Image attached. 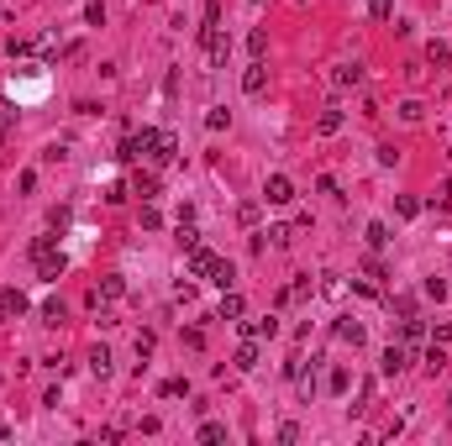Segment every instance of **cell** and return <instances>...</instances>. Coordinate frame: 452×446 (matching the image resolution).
<instances>
[{
    "mask_svg": "<svg viewBox=\"0 0 452 446\" xmlns=\"http://www.w3.org/2000/svg\"><path fill=\"white\" fill-rule=\"evenodd\" d=\"M32 263H37V279H48V283L69 268V258L58 252V242H53V236H37V242H32Z\"/></svg>",
    "mask_w": 452,
    "mask_h": 446,
    "instance_id": "1",
    "label": "cell"
},
{
    "mask_svg": "<svg viewBox=\"0 0 452 446\" xmlns=\"http://www.w3.org/2000/svg\"><path fill=\"white\" fill-rule=\"evenodd\" d=\"M200 42H205V53H211V63H216V69H226V53H232V37H226L221 26H200Z\"/></svg>",
    "mask_w": 452,
    "mask_h": 446,
    "instance_id": "2",
    "label": "cell"
},
{
    "mask_svg": "<svg viewBox=\"0 0 452 446\" xmlns=\"http://www.w3.org/2000/svg\"><path fill=\"white\" fill-rule=\"evenodd\" d=\"M263 200H268V205H289V200H295V184H289L284 174H274L268 184H263Z\"/></svg>",
    "mask_w": 452,
    "mask_h": 446,
    "instance_id": "3",
    "label": "cell"
},
{
    "mask_svg": "<svg viewBox=\"0 0 452 446\" xmlns=\"http://www.w3.org/2000/svg\"><path fill=\"white\" fill-rule=\"evenodd\" d=\"M332 84L337 90H357V84H363V63H342V69L332 74Z\"/></svg>",
    "mask_w": 452,
    "mask_h": 446,
    "instance_id": "4",
    "label": "cell"
},
{
    "mask_svg": "<svg viewBox=\"0 0 452 446\" xmlns=\"http://www.w3.org/2000/svg\"><path fill=\"white\" fill-rule=\"evenodd\" d=\"M263 84H268V63L258 58L248 74H242V90H248V94H263Z\"/></svg>",
    "mask_w": 452,
    "mask_h": 446,
    "instance_id": "5",
    "label": "cell"
},
{
    "mask_svg": "<svg viewBox=\"0 0 452 446\" xmlns=\"http://www.w3.org/2000/svg\"><path fill=\"white\" fill-rule=\"evenodd\" d=\"M316 131H321V137H337V131H342V110H337V106H326L321 116H316Z\"/></svg>",
    "mask_w": 452,
    "mask_h": 446,
    "instance_id": "6",
    "label": "cell"
},
{
    "mask_svg": "<svg viewBox=\"0 0 452 446\" xmlns=\"http://www.w3.org/2000/svg\"><path fill=\"white\" fill-rule=\"evenodd\" d=\"M379 367H384V373H389V378H394V373H405V367H410V352H405V347H389Z\"/></svg>",
    "mask_w": 452,
    "mask_h": 446,
    "instance_id": "7",
    "label": "cell"
},
{
    "mask_svg": "<svg viewBox=\"0 0 452 446\" xmlns=\"http://www.w3.org/2000/svg\"><path fill=\"white\" fill-rule=\"evenodd\" d=\"M232 363H237L242 373H252V367H258V341L248 336V341H242V347H237V357H232Z\"/></svg>",
    "mask_w": 452,
    "mask_h": 446,
    "instance_id": "8",
    "label": "cell"
},
{
    "mask_svg": "<svg viewBox=\"0 0 452 446\" xmlns=\"http://www.w3.org/2000/svg\"><path fill=\"white\" fill-rule=\"evenodd\" d=\"M421 363H426V373H442V367H447V347H442V341H431Z\"/></svg>",
    "mask_w": 452,
    "mask_h": 446,
    "instance_id": "9",
    "label": "cell"
},
{
    "mask_svg": "<svg viewBox=\"0 0 452 446\" xmlns=\"http://www.w3.org/2000/svg\"><path fill=\"white\" fill-rule=\"evenodd\" d=\"M211 263H216V252H205V247H190V273L200 279V273H211Z\"/></svg>",
    "mask_w": 452,
    "mask_h": 446,
    "instance_id": "10",
    "label": "cell"
},
{
    "mask_svg": "<svg viewBox=\"0 0 452 446\" xmlns=\"http://www.w3.org/2000/svg\"><path fill=\"white\" fill-rule=\"evenodd\" d=\"M242 331H248V336H274V331H279V315H258V320H248Z\"/></svg>",
    "mask_w": 452,
    "mask_h": 446,
    "instance_id": "11",
    "label": "cell"
},
{
    "mask_svg": "<svg viewBox=\"0 0 452 446\" xmlns=\"http://www.w3.org/2000/svg\"><path fill=\"white\" fill-rule=\"evenodd\" d=\"M0 305H6V315H22V310H26V294H22V289H6V294H0Z\"/></svg>",
    "mask_w": 452,
    "mask_h": 446,
    "instance_id": "12",
    "label": "cell"
},
{
    "mask_svg": "<svg viewBox=\"0 0 452 446\" xmlns=\"http://www.w3.org/2000/svg\"><path fill=\"white\" fill-rule=\"evenodd\" d=\"M174 153H179V142L168 137V131H158V147H153V158H158V163H168Z\"/></svg>",
    "mask_w": 452,
    "mask_h": 446,
    "instance_id": "13",
    "label": "cell"
},
{
    "mask_svg": "<svg viewBox=\"0 0 452 446\" xmlns=\"http://www.w3.org/2000/svg\"><path fill=\"white\" fill-rule=\"evenodd\" d=\"M337 336H342L347 347H363V326H357V320H342V326H337Z\"/></svg>",
    "mask_w": 452,
    "mask_h": 446,
    "instance_id": "14",
    "label": "cell"
},
{
    "mask_svg": "<svg viewBox=\"0 0 452 446\" xmlns=\"http://www.w3.org/2000/svg\"><path fill=\"white\" fill-rule=\"evenodd\" d=\"M11 121H16V100H6V94H0V142H6V131H11Z\"/></svg>",
    "mask_w": 452,
    "mask_h": 446,
    "instance_id": "15",
    "label": "cell"
},
{
    "mask_svg": "<svg viewBox=\"0 0 452 446\" xmlns=\"http://www.w3.org/2000/svg\"><path fill=\"white\" fill-rule=\"evenodd\" d=\"M121 294H127V283H121L116 273H111V279H100V299H121Z\"/></svg>",
    "mask_w": 452,
    "mask_h": 446,
    "instance_id": "16",
    "label": "cell"
},
{
    "mask_svg": "<svg viewBox=\"0 0 452 446\" xmlns=\"http://www.w3.org/2000/svg\"><path fill=\"white\" fill-rule=\"evenodd\" d=\"M211 279H216V283H221V289H226V283L237 279V268H232V263H221V258H216V263H211Z\"/></svg>",
    "mask_w": 452,
    "mask_h": 446,
    "instance_id": "17",
    "label": "cell"
},
{
    "mask_svg": "<svg viewBox=\"0 0 452 446\" xmlns=\"http://www.w3.org/2000/svg\"><path fill=\"white\" fill-rule=\"evenodd\" d=\"M242 310H248V305H242V294H226V299H221V315H226V320H237Z\"/></svg>",
    "mask_w": 452,
    "mask_h": 446,
    "instance_id": "18",
    "label": "cell"
},
{
    "mask_svg": "<svg viewBox=\"0 0 452 446\" xmlns=\"http://www.w3.org/2000/svg\"><path fill=\"white\" fill-rule=\"evenodd\" d=\"M369 16H373V22H389V16H394V0H369Z\"/></svg>",
    "mask_w": 452,
    "mask_h": 446,
    "instance_id": "19",
    "label": "cell"
},
{
    "mask_svg": "<svg viewBox=\"0 0 452 446\" xmlns=\"http://www.w3.org/2000/svg\"><path fill=\"white\" fill-rule=\"evenodd\" d=\"M90 367H95V373H100V378H106V373H111V352H106V347H95V352H90Z\"/></svg>",
    "mask_w": 452,
    "mask_h": 446,
    "instance_id": "20",
    "label": "cell"
},
{
    "mask_svg": "<svg viewBox=\"0 0 452 446\" xmlns=\"http://www.w3.org/2000/svg\"><path fill=\"white\" fill-rule=\"evenodd\" d=\"M179 247H200V231L190 221H179Z\"/></svg>",
    "mask_w": 452,
    "mask_h": 446,
    "instance_id": "21",
    "label": "cell"
},
{
    "mask_svg": "<svg viewBox=\"0 0 452 446\" xmlns=\"http://www.w3.org/2000/svg\"><path fill=\"white\" fill-rule=\"evenodd\" d=\"M42 320H48V326H58V320H69V310H63V299H53V305L42 310Z\"/></svg>",
    "mask_w": 452,
    "mask_h": 446,
    "instance_id": "22",
    "label": "cell"
},
{
    "mask_svg": "<svg viewBox=\"0 0 452 446\" xmlns=\"http://www.w3.org/2000/svg\"><path fill=\"white\" fill-rule=\"evenodd\" d=\"M263 236H268V247H289V226H268Z\"/></svg>",
    "mask_w": 452,
    "mask_h": 446,
    "instance_id": "23",
    "label": "cell"
},
{
    "mask_svg": "<svg viewBox=\"0 0 452 446\" xmlns=\"http://www.w3.org/2000/svg\"><path fill=\"white\" fill-rule=\"evenodd\" d=\"M200 441H226V425H216V420H205V425H200Z\"/></svg>",
    "mask_w": 452,
    "mask_h": 446,
    "instance_id": "24",
    "label": "cell"
},
{
    "mask_svg": "<svg viewBox=\"0 0 452 446\" xmlns=\"http://www.w3.org/2000/svg\"><path fill=\"white\" fill-rule=\"evenodd\" d=\"M384 242H389V226L373 221V226H369V247H384Z\"/></svg>",
    "mask_w": 452,
    "mask_h": 446,
    "instance_id": "25",
    "label": "cell"
},
{
    "mask_svg": "<svg viewBox=\"0 0 452 446\" xmlns=\"http://www.w3.org/2000/svg\"><path fill=\"white\" fill-rule=\"evenodd\" d=\"M248 47H252V58H263V53H268V32H252Z\"/></svg>",
    "mask_w": 452,
    "mask_h": 446,
    "instance_id": "26",
    "label": "cell"
},
{
    "mask_svg": "<svg viewBox=\"0 0 452 446\" xmlns=\"http://www.w3.org/2000/svg\"><path fill=\"white\" fill-rule=\"evenodd\" d=\"M394 210H400V215H405V221H410V215H421V205H416V200H410V195H400V200H394Z\"/></svg>",
    "mask_w": 452,
    "mask_h": 446,
    "instance_id": "27",
    "label": "cell"
},
{
    "mask_svg": "<svg viewBox=\"0 0 452 446\" xmlns=\"http://www.w3.org/2000/svg\"><path fill=\"white\" fill-rule=\"evenodd\" d=\"M226 121H232V110H221V106H216V110H211V116H205V126H211V131H221V126H226Z\"/></svg>",
    "mask_w": 452,
    "mask_h": 446,
    "instance_id": "28",
    "label": "cell"
},
{
    "mask_svg": "<svg viewBox=\"0 0 452 446\" xmlns=\"http://www.w3.org/2000/svg\"><path fill=\"white\" fill-rule=\"evenodd\" d=\"M426 294H431V299H447L452 289H447V279H426Z\"/></svg>",
    "mask_w": 452,
    "mask_h": 446,
    "instance_id": "29",
    "label": "cell"
},
{
    "mask_svg": "<svg viewBox=\"0 0 452 446\" xmlns=\"http://www.w3.org/2000/svg\"><path fill=\"white\" fill-rule=\"evenodd\" d=\"M84 22H90V26H106V6H100V0H95V6L84 11Z\"/></svg>",
    "mask_w": 452,
    "mask_h": 446,
    "instance_id": "30",
    "label": "cell"
},
{
    "mask_svg": "<svg viewBox=\"0 0 452 446\" xmlns=\"http://www.w3.org/2000/svg\"><path fill=\"white\" fill-rule=\"evenodd\" d=\"M426 58H431V63H452V53H447L442 42H431V47H426Z\"/></svg>",
    "mask_w": 452,
    "mask_h": 446,
    "instance_id": "31",
    "label": "cell"
},
{
    "mask_svg": "<svg viewBox=\"0 0 452 446\" xmlns=\"http://www.w3.org/2000/svg\"><path fill=\"white\" fill-rule=\"evenodd\" d=\"M431 205H452V179H447V184H437V195H431Z\"/></svg>",
    "mask_w": 452,
    "mask_h": 446,
    "instance_id": "32",
    "label": "cell"
},
{
    "mask_svg": "<svg viewBox=\"0 0 452 446\" xmlns=\"http://www.w3.org/2000/svg\"><path fill=\"white\" fill-rule=\"evenodd\" d=\"M6 320H11V315H6V305H0V326H6Z\"/></svg>",
    "mask_w": 452,
    "mask_h": 446,
    "instance_id": "33",
    "label": "cell"
}]
</instances>
